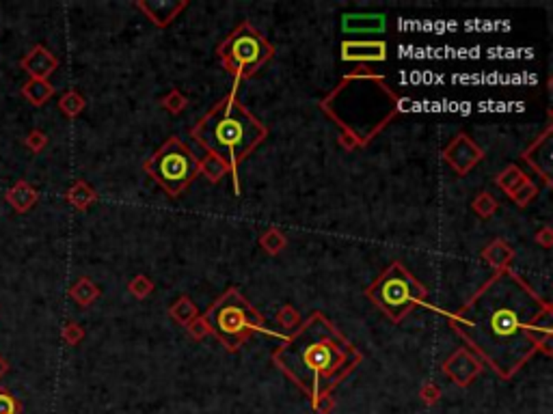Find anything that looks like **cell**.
<instances>
[{
	"label": "cell",
	"instance_id": "34",
	"mask_svg": "<svg viewBox=\"0 0 553 414\" xmlns=\"http://www.w3.org/2000/svg\"><path fill=\"white\" fill-rule=\"evenodd\" d=\"M311 408H314L316 414H331L335 410V397H331V393L320 395L316 399H311Z\"/></svg>",
	"mask_w": 553,
	"mask_h": 414
},
{
	"label": "cell",
	"instance_id": "18",
	"mask_svg": "<svg viewBox=\"0 0 553 414\" xmlns=\"http://www.w3.org/2000/svg\"><path fill=\"white\" fill-rule=\"evenodd\" d=\"M20 93H22V97L28 104H32V106H44V104L54 95V87H52L50 80H35V78H30V80H26L22 84Z\"/></svg>",
	"mask_w": 553,
	"mask_h": 414
},
{
	"label": "cell",
	"instance_id": "27",
	"mask_svg": "<svg viewBox=\"0 0 553 414\" xmlns=\"http://www.w3.org/2000/svg\"><path fill=\"white\" fill-rule=\"evenodd\" d=\"M471 207L473 212L480 216V218H491L495 212H497V201L491 192H480L473 201H471Z\"/></svg>",
	"mask_w": 553,
	"mask_h": 414
},
{
	"label": "cell",
	"instance_id": "30",
	"mask_svg": "<svg viewBox=\"0 0 553 414\" xmlns=\"http://www.w3.org/2000/svg\"><path fill=\"white\" fill-rule=\"evenodd\" d=\"M276 322H279V326H281L284 330L292 332V330L298 328V324H300V315H298V310H296L294 306L286 304V306H281L279 315H276Z\"/></svg>",
	"mask_w": 553,
	"mask_h": 414
},
{
	"label": "cell",
	"instance_id": "25",
	"mask_svg": "<svg viewBox=\"0 0 553 414\" xmlns=\"http://www.w3.org/2000/svg\"><path fill=\"white\" fill-rule=\"evenodd\" d=\"M523 177H525V172H523L521 168H518L516 164H508V166L499 172V175L495 177V184H497L506 194H510Z\"/></svg>",
	"mask_w": 553,
	"mask_h": 414
},
{
	"label": "cell",
	"instance_id": "11",
	"mask_svg": "<svg viewBox=\"0 0 553 414\" xmlns=\"http://www.w3.org/2000/svg\"><path fill=\"white\" fill-rule=\"evenodd\" d=\"M523 160L538 172L547 186H551V164H553V127L551 125H547L545 132L523 151Z\"/></svg>",
	"mask_w": 553,
	"mask_h": 414
},
{
	"label": "cell",
	"instance_id": "31",
	"mask_svg": "<svg viewBox=\"0 0 553 414\" xmlns=\"http://www.w3.org/2000/svg\"><path fill=\"white\" fill-rule=\"evenodd\" d=\"M24 147L32 153H40L48 147V134L44 130H30L24 138Z\"/></svg>",
	"mask_w": 553,
	"mask_h": 414
},
{
	"label": "cell",
	"instance_id": "3",
	"mask_svg": "<svg viewBox=\"0 0 553 414\" xmlns=\"http://www.w3.org/2000/svg\"><path fill=\"white\" fill-rule=\"evenodd\" d=\"M406 99L389 82L372 72H355L320 101L322 113L333 119L344 134L353 136L359 147L370 145L406 108Z\"/></svg>",
	"mask_w": 553,
	"mask_h": 414
},
{
	"label": "cell",
	"instance_id": "23",
	"mask_svg": "<svg viewBox=\"0 0 553 414\" xmlns=\"http://www.w3.org/2000/svg\"><path fill=\"white\" fill-rule=\"evenodd\" d=\"M85 106H87V99H85L78 91H74V89L65 91V93L61 95V99H59V111H61L65 117H69V119L78 117V115L85 111Z\"/></svg>",
	"mask_w": 553,
	"mask_h": 414
},
{
	"label": "cell",
	"instance_id": "29",
	"mask_svg": "<svg viewBox=\"0 0 553 414\" xmlns=\"http://www.w3.org/2000/svg\"><path fill=\"white\" fill-rule=\"evenodd\" d=\"M128 291H130L134 298L143 300V298H147V296L154 291V283H152V279H150V276H145V274H138V276H134V279L128 283Z\"/></svg>",
	"mask_w": 553,
	"mask_h": 414
},
{
	"label": "cell",
	"instance_id": "39",
	"mask_svg": "<svg viewBox=\"0 0 553 414\" xmlns=\"http://www.w3.org/2000/svg\"><path fill=\"white\" fill-rule=\"evenodd\" d=\"M9 369H11L9 360H7V358H5L3 354H0V380H3V377H5V375L9 373Z\"/></svg>",
	"mask_w": 553,
	"mask_h": 414
},
{
	"label": "cell",
	"instance_id": "1",
	"mask_svg": "<svg viewBox=\"0 0 553 414\" xmlns=\"http://www.w3.org/2000/svg\"><path fill=\"white\" fill-rule=\"evenodd\" d=\"M553 306L514 270H497L454 315L452 326L469 350L502 380H510L538 350H551Z\"/></svg>",
	"mask_w": 553,
	"mask_h": 414
},
{
	"label": "cell",
	"instance_id": "32",
	"mask_svg": "<svg viewBox=\"0 0 553 414\" xmlns=\"http://www.w3.org/2000/svg\"><path fill=\"white\" fill-rule=\"evenodd\" d=\"M22 410L24 403L13 393H9L7 389H0V414H22Z\"/></svg>",
	"mask_w": 553,
	"mask_h": 414
},
{
	"label": "cell",
	"instance_id": "10",
	"mask_svg": "<svg viewBox=\"0 0 553 414\" xmlns=\"http://www.w3.org/2000/svg\"><path fill=\"white\" fill-rule=\"evenodd\" d=\"M482 158H484V151L473 143V138L467 136V134H458L443 151V160L454 168L456 175H467V172Z\"/></svg>",
	"mask_w": 553,
	"mask_h": 414
},
{
	"label": "cell",
	"instance_id": "5",
	"mask_svg": "<svg viewBox=\"0 0 553 414\" xmlns=\"http://www.w3.org/2000/svg\"><path fill=\"white\" fill-rule=\"evenodd\" d=\"M207 330L219 337L229 352H238V348L245 343L253 332L276 334L274 330L266 328L264 318L247 302L236 287L227 289L210 308L201 315Z\"/></svg>",
	"mask_w": 553,
	"mask_h": 414
},
{
	"label": "cell",
	"instance_id": "17",
	"mask_svg": "<svg viewBox=\"0 0 553 414\" xmlns=\"http://www.w3.org/2000/svg\"><path fill=\"white\" fill-rule=\"evenodd\" d=\"M482 257L487 259V263L491 268H495V272H497V270H504V268L510 265V261L514 257V251H512V246L508 244L506 239H493L491 244L482 251Z\"/></svg>",
	"mask_w": 553,
	"mask_h": 414
},
{
	"label": "cell",
	"instance_id": "38",
	"mask_svg": "<svg viewBox=\"0 0 553 414\" xmlns=\"http://www.w3.org/2000/svg\"><path fill=\"white\" fill-rule=\"evenodd\" d=\"M339 143H341V145H344L346 149H357V147H359V145H357V141H355V138H353V136H348V134H344V132H341V138H339Z\"/></svg>",
	"mask_w": 553,
	"mask_h": 414
},
{
	"label": "cell",
	"instance_id": "26",
	"mask_svg": "<svg viewBox=\"0 0 553 414\" xmlns=\"http://www.w3.org/2000/svg\"><path fill=\"white\" fill-rule=\"evenodd\" d=\"M536 194H538V188H536L534 182L525 175L521 182H518V186H516L508 196H510L518 207H525L532 199H536Z\"/></svg>",
	"mask_w": 553,
	"mask_h": 414
},
{
	"label": "cell",
	"instance_id": "14",
	"mask_svg": "<svg viewBox=\"0 0 553 414\" xmlns=\"http://www.w3.org/2000/svg\"><path fill=\"white\" fill-rule=\"evenodd\" d=\"M136 9L143 11L156 26L164 28V26H169L173 20L178 18L180 11L186 9V3H184V0H152V3H143V0H138Z\"/></svg>",
	"mask_w": 553,
	"mask_h": 414
},
{
	"label": "cell",
	"instance_id": "9",
	"mask_svg": "<svg viewBox=\"0 0 553 414\" xmlns=\"http://www.w3.org/2000/svg\"><path fill=\"white\" fill-rule=\"evenodd\" d=\"M482 369H484L482 358L475 356L469 348H458L452 356H449L441 365V371L461 389H467L473 380L482 373Z\"/></svg>",
	"mask_w": 553,
	"mask_h": 414
},
{
	"label": "cell",
	"instance_id": "15",
	"mask_svg": "<svg viewBox=\"0 0 553 414\" xmlns=\"http://www.w3.org/2000/svg\"><path fill=\"white\" fill-rule=\"evenodd\" d=\"M387 26V18L383 13H346L341 18V28L348 34H361V32H383Z\"/></svg>",
	"mask_w": 553,
	"mask_h": 414
},
{
	"label": "cell",
	"instance_id": "13",
	"mask_svg": "<svg viewBox=\"0 0 553 414\" xmlns=\"http://www.w3.org/2000/svg\"><path fill=\"white\" fill-rule=\"evenodd\" d=\"M20 67L35 80H48L56 72L59 58L46 46L37 44L20 58Z\"/></svg>",
	"mask_w": 553,
	"mask_h": 414
},
{
	"label": "cell",
	"instance_id": "4",
	"mask_svg": "<svg viewBox=\"0 0 553 414\" xmlns=\"http://www.w3.org/2000/svg\"><path fill=\"white\" fill-rule=\"evenodd\" d=\"M190 136L207 153L217 156L229 166L233 188L238 192L240 186L236 170L242 160L266 141L268 130L242 106V101L233 93H229L197 121V125L190 130Z\"/></svg>",
	"mask_w": 553,
	"mask_h": 414
},
{
	"label": "cell",
	"instance_id": "21",
	"mask_svg": "<svg viewBox=\"0 0 553 414\" xmlns=\"http://www.w3.org/2000/svg\"><path fill=\"white\" fill-rule=\"evenodd\" d=\"M227 172H231L229 166L212 153H207L203 160H199V175H203L210 184H219Z\"/></svg>",
	"mask_w": 553,
	"mask_h": 414
},
{
	"label": "cell",
	"instance_id": "7",
	"mask_svg": "<svg viewBox=\"0 0 553 414\" xmlns=\"http://www.w3.org/2000/svg\"><path fill=\"white\" fill-rule=\"evenodd\" d=\"M143 170L169 196H180L199 175V158L178 136H171L152 158L143 162Z\"/></svg>",
	"mask_w": 553,
	"mask_h": 414
},
{
	"label": "cell",
	"instance_id": "36",
	"mask_svg": "<svg viewBox=\"0 0 553 414\" xmlns=\"http://www.w3.org/2000/svg\"><path fill=\"white\" fill-rule=\"evenodd\" d=\"M186 330H188V334H190L193 339H197V341H201L207 332H210V330H207V326H205V322L201 320V315H199L197 320H193V322L186 326Z\"/></svg>",
	"mask_w": 553,
	"mask_h": 414
},
{
	"label": "cell",
	"instance_id": "2",
	"mask_svg": "<svg viewBox=\"0 0 553 414\" xmlns=\"http://www.w3.org/2000/svg\"><path fill=\"white\" fill-rule=\"evenodd\" d=\"M272 360L309 399H316L348 377L363 356L331 320L314 310L281 341Z\"/></svg>",
	"mask_w": 553,
	"mask_h": 414
},
{
	"label": "cell",
	"instance_id": "16",
	"mask_svg": "<svg viewBox=\"0 0 553 414\" xmlns=\"http://www.w3.org/2000/svg\"><path fill=\"white\" fill-rule=\"evenodd\" d=\"M5 201L13 207V212L26 214V212L32 210L35 203L40 201V192L35 190V186L28 184L26 180H18V182L5 192Z\"/></svg>",
	"mask_w": 553,
	"mask_h": 414
},
{
	"label": "cell",
	"instance_id": "33",
	"mask_svg": "<svg viewBox=\"0 0 553 414\" xmlns=\"http://www.w3.org/2000/svg\"><path fill=\"white\" fill-rule=\"evenodd\" d=\"M61 339L67 343V345H78L83 339H85V328L76 322H67L61 330Z\"/></svg>",
	"mask_w": 553,
	"mask_h": 414
},
{
	"label": "cell",
	"instance_id": "6",
	"mask_svg": "<svg viewBox=\"0 0 553 414\" xmlns=\"http://www.w3.org/2000/svg\"><path fill=\"white\" fill-rule=\"evenodd\" d=\"M365 296L383 310L391 322H402L415 306H420L428 289L400 263L394 261L374 283L365 289Z\"/></svg>",
	"mask_w": 553,
	"mask_h": 414
},
{
	"label": "cell",
	"instance_id": "24",
	"mask_svg": "<svg viewBox=\"0 0 553 414\" xmlns=\"http://www.w3.org/2000/svg\"><path fill=\"white\" fill-rule=\"evenodd\" d=\"M260 246L268 253V255H276L281 253L286 246H288V237L276 229V227H270L268 231H264L260 235Z\"/></svg>",
	"mask_w": 553,
	"mask_h": 414
},
{
	"label": "cell",
	"instance_id": "35",
	"mask_svg": "<svg viewBox=\"0 0 553 414\" xmlns=\"http://www.w3.org/2000/svg\"><path fill=\"white\" fill-rule=\"evenodd\" d=\"M420 397H422V401H424L426 406H435V403L441 399V389H439V384H435V382H426V384H422V389H420Z\"/></svg>",
	"mask_w": 553,
	"mask_h": 414
},
{
	"label": "cell",
	"instance_id": "22",
	"mask_svg": "<svg viewBox=\"0 0 553 414\" xmlns=\"http://www.w3.org/2000/svg\"><path fill=\"white\" fill-rule=\"evenodd\" d=\"M169 315L176 320L178 324H182V326L186 328L193 320L199 318V310H197V304H195L188 296H180L176 302L171 304Z\"/></svg>",
	"mask_w": 553,
	"mask_h": 414
},
{
	"label": "cell",
	"instance_id": "28",
	"mask_svg": "<svg viewBox=\"0 0 553 414\" xmlns=\"http://www.w3.org/2000/svg\"><path fill=\"white\" fill-rule=\"evenodd\" d=\"M160 104H162L164 111H169V113H173V115H180V113L186 108L188 99H186V95H184L180 89H173V91H169V93L160 99Z\"/></svg>",
	"mask_w": 553,
	"mask_h": 414
},
{
	"label": "cell",
	"instance_id": "20",
	"mask_svg": "<svg viewBox=\"0 0 553 414\" xmlns=\"http://www.w3.org/2000/svg\"><path fill=\"white\" fill-rule=\"evenodd\" d=\"M99 287L89 279V276H80V279L69 287V298L80 306H91L99 298Z\"/></svg>",
	"mask_w": 553,
	"mask_h": 414
},
{
	"label": "cell",
	"instance_id": "37",
	"mask_svg": "<svg viewBox=\"0 0 553 414\" xmlns=\"http://www.w3.org/2000/svg\"><path fill=\"white\" fill-rule=\"evenodd\" d=\"M534 239L538 242L540 246H545V249H551V246H553V229H551L549 225L540 227V229L534 233Z\"/></svg>",
	"mask_w": 553,
	"mask_h": 414
},
{
	"label": "cell",
	"instance_id": "8",
	"mask_svg": "<svg viewBox=\"0 0 553 414\" xmlns=\"http://www.w3.org/2000/svg\"><path fill=\"white\" fill-rule=\"evenodd\" d=\"M217 52L227 72L236 76V82H240L251 78L272 56L274 50L251 22H240L227 34V39L219 46Z\"/></svg>",
	"mask_w": 553,
	"mask_h": 414
},
{
	"label": "cell",
	"instance_id": "12",
	"mask_svg": "<svg viewBox=\"0 0 553 414\" xmlns=\"http://www.w3.org/2000/svg\"><path fill=\"white\" fill-rule=\"evenodd\" d=\"M387 58V44L374 39V42H357L346 39L341 44V61L346 63H383Z\"/></svg>",
	"mask_w": 553,
	"mask_h": 414
},
{
	"label": "cell",
	"instance_id": "19",
	"mask_svg": "<svg viewBox=\"0 0 553 414\" xmlns=\"http://www.w3.org/2000/svg\"><path fill=\"white\" fill-rule=\"evenodd\" d=\"M65 199H67L69 205L76 207L78 212H85L87 207H91L97 201V192L93 190V186H89L87 182L78 180V182H74L72 186H69V190L65 192Z\"/></svg>",
	"mask_w": 553,
	"mask_h": 414
}]
</instances>
